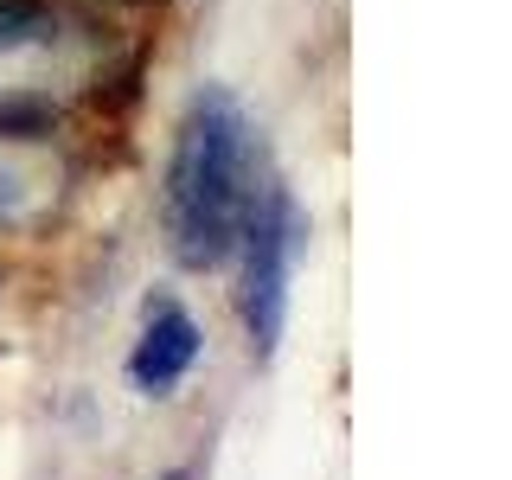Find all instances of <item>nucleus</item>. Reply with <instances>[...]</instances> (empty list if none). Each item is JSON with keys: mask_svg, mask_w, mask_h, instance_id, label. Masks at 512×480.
I'll return each mask as SVG.
<instances>
[{"mask_svg": "<svg viewBox=\"0 0 512 480\" xmlns=\"http://www.w3.org/2000/svg\"><path fill=\"white\" fill-rule=\"evenodd\" d=\"M256 205V148L237 96L199 90L167 160V244L186 269H218Z\"/></svg>", "mask_w": 512, "mask_h": 480, "instance_id": "nucleus-1", "label": "nucleus"}, {"mask_svg": "<svg viewBox=\"0 0 512 480\" xmlns=\"http://www.w3.org/2000/svg\"><path fill=\"white\" fill-rule=\"evenodd\" d=\"M84 71L90 52L71 20H58L52 7H26V0L0 7V128L39 135L84 90Z\"/></svg>", "mask_w": 512, "mask_h": 480, "instance_id": "nucleus-2", "label": "nucleus"}, {"mask_svg": "<svg viewBox=\"0 0 512 480\" xmlns=\"http://www.w3.org/2000/svg\"><path fill=\"white\" fill-rule=\"evenodd\" d=\"M244 333L250 352L269 359L288 320V276L301 256V212L288 199V186H256V205L244 218Z\"/></svg>", "mask_w": 512, "mask_h": 480, "instance_id": "nucleus-3", "label": "nucleus"}, {"mask_svg": "<svg viewBox=\"0 0 512 480\" xmlns=\"http://www.w3.org/2000/svg\"><path fill=\"white\" fill-rule=\"evenodd\" d=\"M192 359H199V327H192V314L180 301H154L148 327H141L135 352H128V384H135L141 397H167L173 384L192 372Z\"/></svg>", "mask_w": 512, "mask_h": 480, "instance_id": "nucleus-4", "label": "nucleus"}, {"mask_svg": "<svg viewBox=\"0 0 512 480\" xmlns=\"http://www.w3.org/2000/svg\"><path fill=\"white\" fill-rule=\"evenodd\" d=\"M58 199V167L32 148V128H0V224H26Z\"/></svg>", "mask_w": 512, "mask_h": 480, "instance_id": "nucleus-5", "label": "nucleus"}, {"mask_svg": "<svg viewBox=\"0 0 512 480\" xmlns=\"http://www.w3.org/2000/svg\"><path fill=\"white\" fill-rule=\"evenodd\" d=\"M167 480H186V474H167Z\"/></svg>", "mask_w": 512, "mask_h": 480, "instance_id": "nucleus-6", "label": "nucleus"}]
</instances>
